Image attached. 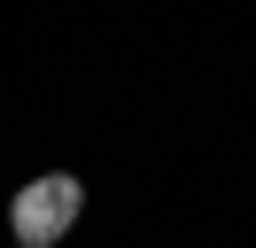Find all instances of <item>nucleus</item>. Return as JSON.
I'll return each instance as SVG.
<instances>
[{"instance_id": "nucleus-1", "label": "nucleus", "mask_w": 256, "mask_h": 248, "mask_svg": "<svg viewBox=\"0 0 256 248\" xmlns=\"http://www.w3.org/2000/svg\"><path fill=\"white\" fill-rule=\"evenodd\" d=\"M78 210H86V186L70 178V170H39V178L16 186V202H8V232H16V248H54L78 225Z\"/></svg>"}]
</instances>
